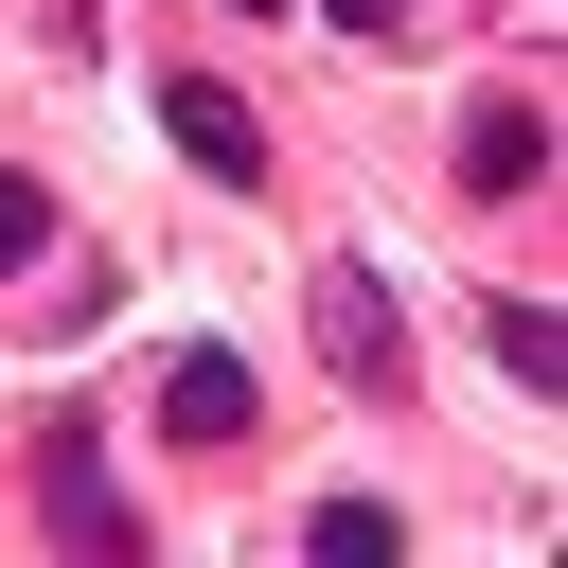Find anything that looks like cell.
<instances>
[{"label": "cell", "instance_id": "cell-1", "mask_svg": "<svg viewBox=\"0 0 568 568\" xmlns=\"http://www.w3.org/2000/svg\"><path fill=\"white\" fill-rule=\"evenodd\" d=\"M36 515H53V550H142V515H124V479H106V444H89V426H53V444H36Z\"/></svg>", "mask_w": 568, "mask_h": 568}, {"label": "cell", "instance_id": "cell-2", "mask_svg": "<svg viewBox=\"0 0 568 568\" xmlns=\"http://www.w3.org/2000/svg\"><path fill=\"white\" fill-rule=\"evenodd\" d=\"M320 355H337V390H408V320L373 266H320Z\"/></svg>", "mask_w": 568, "mask_h": 568}, {"label": "cell", "instance_id": "cell-3", "mask_svg": "<svg viewBox=\"0 0 568 568\" xmlns=\"http://www.w3.org/2000/svg\"><path fill=\"white\" fill-rule=\"evenodd\" d=\"M160 426H178V444H248V426H266L248 355H231V337H178V355H160Z\"/></svg>", "mask_w": 568, "mask_h": 568}, {"label": "cell", "instance_id": "cell-4", "mask_svg": "<svg viewBox=\"0 0 568 568\" xmlns=\"http://www.w3.org/2000/svg\"><path fill=\"white\" fill-rule=\"evenodd\" d=\"M160 124H178V160H195V178H266V124H248L213 71H160Z\"/></svg>", "mask_w": 568, "mask_h": 568}, {"label": "cell", "instance_id": "cell-5", "mask_svg": "<svg viewBox=\"0 0 568 568\" xmlns=\"http://www.w3.org/2000/svg\"><path fill=\"white\" fill-rule=\"evenodd\" d=\"M515 178H550V106H515V89H497V106L462 124V195H515Z\"/></svg>", "mask_w": 568, "mask_h": 568}, {"label": "cell", "instance_id": "cell-6", "mask_svg": "<svg viewBox=\"0 0 568 568\" xmlns=\"http://www.w3.org/2000/svg\"><path fill=\"white\" fill-rule=\"evenodd\" d=\"M479 337H497V373H515V390H550V373H568V337H550V302H532V284H497V320H479Z\"/></svg>", "mask_w": 568, "mask_h": 568}, {"label": "cell", "instance_id": "cell-7", "mask_svg": "<svg viewBox=\"0 0 568 568\" xmlns=\"http://www.w3.org/2000/svg\"><path fill=\"white\" fill-rule=\"evenodd\" d=\"M320 568H390V497H320Z\"/></svg>", "mask_w": 568, "mask_h": 568}, {"label": "cell", "instance_id": "cell-8", "mask_svg": "<svg viewBox=\"0 0 568 568\" xmlns=\"http://www.w3.org/2000/svg\"><path fill=\"white\" fill-rule=\"evenodd\" d=\"M36 248H53V195H36V178H18V160H0V284H18V266H36Z\"/></svg>", "mask_w": 568, "mask_h": 568}, {"label": "cell", "instance_id": "cell-9", "mask_svg": "<svg viewBox=\"0 0 568 568\" xmlns=\"http://www.w3.org/2000/svg\"><path fill=\"white\" fill-rule=\"evenodd\" d=\"M320 18H355V36H408V0H320Z\"/></svg>", "mask_w": 568, "mask_h": 568}, {"label": "cell", "instance_id": "cell-10", "mask_svg": "<svg viewBox=\"0 0 568 568\" xmlns=\"http://www.w3.org/2000/svg\"><path fill=\"white\" fill-rule=\"evenodd\" d=\"M248 18H266V0H248Z\"/></svg>", "mask_w": 568, "mask_h": 568}]
</instances>
